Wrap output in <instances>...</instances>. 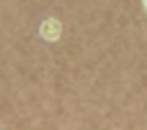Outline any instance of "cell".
I'll return each mask as SVG.
<instances>
[{
    "mask_svg": "<svg viewBox=\"0 0 147 130\" xmlns=\"http://www.w3.org/2000/svg\"><path fill=\"white\" fill-rule=\"evenodd\" d=\"M143 11L147 13V0H145V2H143Z\"/></svg>",
    "mask_w": 147,
    "mask_h": 130,
    "instance_id": "obj_1",
    "label": "cell"
}]
</instances>
